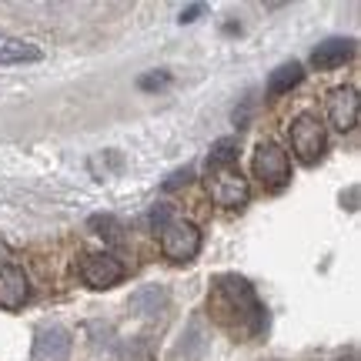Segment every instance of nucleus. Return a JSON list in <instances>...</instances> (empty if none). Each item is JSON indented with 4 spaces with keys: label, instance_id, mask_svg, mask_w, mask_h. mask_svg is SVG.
<instances>
[{
    "label": "nucleus",
    "instance_id": "nucleus-7",
    "mask_svg": "<svg viewBox=\"0 0 361 361\" xmlns=\"http://www.w3.org/2000/svg\"><path fill=\"white\" fill-rule=\"evenodd\" d=\"M74 348V338L61 324H44L34 338V361H67Z\"/></svg>",
    "mask_w": 361,
    "mask_h": 361
},
{
    "label": "nucleus",
    "instance_id": "nucleus-12",
    "mask_svg": "<svg viewBox=\"0 0 361 361\" xmlns=\"http://www.w3.org/2000/svg\"><path fill=\"white\" fill-rule=\"evenodd\" d=\"M305 80V67L298 64V61H288V64H281L278 71H271L268 78V94L271 97H278V94H288L291 87H298Z\"/></svg>",
    "mask_w": 361,
    "mask_h": 361
},
{
    "label": "nucleus",
    "instance_id": "nucleus-15",
    "mask_svg": "<svg viewBox=\"0 0 361 361\" xmlns=\"http://www.w3.org/2000/svg\"><path fill=\"white\" fill-rule=\"evenodd\" d=\"M87 228L94 234H101L104 241H111V245H124V224L114 218V214H94L87 221Z\"/></svg>",
    "mask_w": 361,
    "mask_h": 361
},
{
    "label": "nucleus",
    "instance_id": "nucleus-8",
    "mask_svg": "<svg viewBox=\"0 0 361 361\" xmlns=\"http://www.w3.org/2000/svg\"><path fill=\"white\" fill-rule=\"evenodd\" d=\"M361 114V101L355 87H335L331 97H328V121L335 124L338 130H351L358 124Z\"/></svg>",
    "mask_w": 361,
    "mask_h": 361
},
{
    "label": "nucleus",
    "instance_id": "nucleus-13",
    "mask_svg": "<svg viewBox=\"0 0 361 361\" xmlns=\"http://www.w3.org/2000/svg\"><path fill=\"white\" fill-rule=\"evenodd\" d=\"M164 288H161V284H144V288H137V291H134V295H130V311H134V314H154L157 308H161V305H164Z\"/></svg>",
    "mask_w": 361,
    "mask_h": 361
},
{
    "label": "nucleus",
    "instance_id": "nucleus-22",
    "mask_svg": "<svg viewBox=\"0 0 361 361\" xmlns=\"http://www.w3.org/2000/svg\"><path fill=\"white\" fill-rule=\"evenodd\" d=\"M338 361H358V358H355V355H348V358H338Z\"/></svg>",
    "mask_w": 361,
    "mask_h": 361
},
{
    "label": "nucleus",
    "instance_id": "nucleus-21",
    "mask_svg": "<svg viewBox=\"0 0 361 361\" xmlns=\"http://www.w3.org/2000/svg\"><path fill=\"white\" fill-rule=\"evenodd\" d=\"M341 201H345V197H341ZM355 201H358V188H351V191H348V204H345V207H348V211H355V207H358Z\"/></svg>",
    "mask_w": 361,
    "mask_h": 361
},
{
    "label": "nucleus",
    "instance_id": "nucleus-20",
    "mask_svg": "<svg viewBox=\"0 0 361 361\" xmlns=\"http://www.w3.org/2000/svg\"><path fill=\"white\" fill-rule=\"evenodd\" d=\"M7 258H11V247H7L4 241H0V271L7 268Z\"/></svg>",
    "mask_w": 361,
    "mask_h": 361
},
{
    "label": "nucleus",
    "instance_id": "nucleus-18",
    "mask_svg": "<svg viewBox=\"0 0 361 361\" xmlns=\"http://www.w3.org/2000/svg\"><path fill=\"white\" fill-rule=\"evenodd\" d=\"M191 180V168H184V171H174L168 180H164V191H174V188H180V184H188Z\"/></svg>",
    "mask_w": 361,
    "mask_h": 361
},
{
    "label": "nucleus",
    "instance_id": "nucleus-1",
    "mask_svg": "<svg viewBox=\"0 0 361 361\" xmlns=\"http://www.w3.org/2000/svg\"><path fill=\"white\" fill-rule=\"evenodd\" d=\"M207 311H211V318L221 328H228L231 335H241V338L261 335L264 324H268V311L258 301L255 288L245 278H238V274H221L218 281L211 284Z\"/></svg>",
    "mask_w": 361,
    "mask_h": 361
},
{
    "label": "nucleus",
    "instance_id": "nucleus-19",
    "mask_svg": "<svg viewBox=\"0 0 361 361\" xmlns=\"http://www.w3.org/2000/svg\"><path fill=\"white\" fill-rule=\"evenodd\" d=\"M201 11H204V7H201V4H191V7H184V11H180V24H194V20H197V17H201Z\"/></svg>",
    "mask_w": 361,
    "mask_h": 361
},
{
    "label": "nucleus",
    "instance_id": "nucleus-17",
    "mask_svg": "<svg viewBox=\"0 0 361 361\" xmlns=\"http://www.w3.org/2000/svg\"><path fill=\"white\" fill-rule=\"evenodd\" d=\"M171 221H174L171 218V204H157L154 211H151V228H154V231H164Z\"/></svg>",
    "mask_w": 361,
    "mask_h": 361
},
{
    "label": "nucleus",
    "instance_id": "nucleus-3",
    "mask_svg": "<svg viewBox=\"0 0 361 361\" xmlns=\"http://www.w3.org/2000/svg\"><path fill=\"white\" fill-rule=\"evenodd\" d=\"M291 151L295 157L305 164V168H314L318 161L328 151V134H324V124L311 114H298L291 121Z\"/></svg>",
    "mask_w": 361,
    "mask_h": 361
},
{
    "label": "nucleus",
    "instance_id": "nucleus-14",
    "mask_svg": "<svg viewBox=\"0 0 361 361\" xmlns=\"http://www.w3.org/2000/svg\"><path fill=\"white\" fill-rule=\"evenodd\" d=\"M238 161V137H218L207 151V171L211 168H228Z\"/></svg>",
    "mask_w": 361,
    "mask_h": 361
},
{
    "label": "nucleus",
    "instance_id": "nucleus-2",
    "mask_svg": "<svg viewBox=\"0 0 361 361\" xmlns=\"http://www.w3.org/2000/svg\"><path fill=\"white\" fill-rule=\"evenodd\" d=\"M251 171L255 178L268 188V191H281L284 184L291 180V164H288V151H284L278 141H258L255 147V157H251Z\"/></svg>",
    "mask_w": 361,
    "mask_h": 361
},
{
    "label": "nucleus",
    "instance_id": "nucleus-4",
    "mask_svg": "<svg viewBox=\"0 0 361 361\" xmlns=\"http://www.w3.org/2000/svg\"><path fill=\"white\" fill-rule=\"evenodd\" d=\"M207 194L221 207H245L251 197V188H247V178L238 171V164H228V168H211Z\"/></svg>",
    "mask_w": 361,
    "mask_h": 361
},
{
    "label": "nucleus",
    "instance_id": "nucleus-10",
    "mask_svg": "<svg viewBox=\"0 0 361 361\" xmlns=\"http://www.w3.org/2000/svg\"><path fill=\"white\" fill-rule=\"evenodd\" d=\"M351 57H355V40L351 37H331L318 44L314 54H311V64L318 67V71H335V67L348 64Z\"/></svg>",
    "mask_w": 361,
    "mask_h": 361
},
{
    "label": "nucleus",
    "instance_id": "nucleus-9",
    "mask_svg": "<svg viewBox=\"0 0 361 361\" xmlns=\"http://www.w3.org/2000/svg\"><path fill=\"white\" fill-rule=\"evenodd\" d=\"M27 298H30V281H27L24 268L7 264V268L0 271V308L17 311V308H24Z\"/></svg>",
    "mask_w": 361,
    "mask_h": 361
},
{
    "label": "nucleus",
    "instance_id": "nucleus-6",
    "mask_svg": "<svg viewBox=\"0 0 361 361\" xmlns=\"http://www.w3.org/2000/svg\"><path fill=\"white\" fill-rule=\"evenodd\" d=\"M80 278H84V284L94 288V291H107V288L121 284L124 264H121L114 255H107V251H101V255H84V258H80Z\"/></svg>",
    "mask_w": 361,
    "mask_h": 361
},
{
    "label": "nucleus",
    "instance_id": "nucleus-5",
    "mask_svg": "<svg viewBox=\"0 0 361 361\" xmlns=\"http://www.w3.org/2000/svg\"><path fill=\"white\" fill-rule=\"evenodd\" d=\"M161 251L174 264H188L201 251V231L194 228L191 221H171L168 228L161 231Z\"/></svg>",
    "mask_w": 361,
    "mask_h": 361
},
{
    "label": "nucleus",
    "instance_id": "nucleus-11",
    "mask_svg": "<svg viewBox=\"0 0 361 361\" xmlns=\"http://www.w3.org/2000/svg\"><path fill=\"white\" fill-rule=\"evenodd\" d=\"M44 51L37 44H27L20 37H11V34H0V64H30V61H40Z\"/></svg>",
    "mask_w": 361,
    "mask_h": 361
},
{
    "label": "nucleus",
    "instance_id": "nucleus-16",
    "mask_svg": "<svg viewBox=\"0 0 361 361\" xmlns=\"http://www.w3.org/2000/svg\"><path fill=\"white\" fill-rule=\"evenodd\" d=\"M164 84H171V74H168V71H157V74H144V78L137 80V87H141V90H157V87H164Z\"/></svg>",
    "mask_w": 361,
    "mask_h": 361
}]
</instances>
